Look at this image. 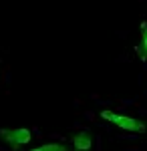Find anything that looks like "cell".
<instances>
[{"instance_id": "cell-5", "label": "cell", "mask_w": 147, "mask_h": 151, "mask_svg": "<svg viewBox=\"0 0 147 151\" xmlns=\"http://www.w3.org/2000/svg\"><path fill=\"white\" fill-rule=\"evenodd\" d=\"M141 42H143V50L147 52V22L141 24Z\"/></svg>"}, {"instance_id": "cell-2", "label": "cell", "mask_w": 147, "mask_h": 151, "mask_svg": "<svg viewBox=\"0 0 147 151\" xmlns=\"http://www.w3.org/2000/svg\"><path fill=\"white\" fill-rule=\"evenodd\" d=\"M0 139L6 141V143L12 145V147H20V145L30 143L32 133H30V129H24V127H18V129H0Z\"/></svg>"}, {"instance_id": "cell-3", "label": "cell", "mask_w": 147, "mask_h": 151, "mask_svg": "<svg viewBox=\"0 0 147 151\" xmlns=\"http://www.w3.org/2000/svg\"><path fill=\"white\" fill-rule=\"evenodd\" d=\"M71 145H73V149H77V151H89L93 147V137H91L89 131H79L77 135H73Z\"/></svg>"}, {"instance_id": "cell-4", "label": "cell", "mask_w": 147, "mask_h": 151, "mask_svg": "<svg viewBox=\"0 0 147 151\" xmlns=\"http://www.w3.org/2000/svg\"><path fill=\"white\" fill-rule=\"evenodd\" d=\"M30 151H68L65 145L61 143H46V145H40V147H34Z\"/></svg>"}, {"instance_id": "cell-1", "label": "cell", "mask_w": 147, "mask_h": 151, "mask_svg": "<svg viewBox=\"0 0 147 151\" xmlns=\"http://www.w3.org/2000/svg\"><path fill=\"white\" fill-rule=\"evenodd\" d=\"M101 117L105 121L117 125L119 129H123V131H129V133H145V125L139 123L133 117H129V115H119V113H113V111H101Z\"/></svg>"}]
</instances>
